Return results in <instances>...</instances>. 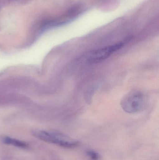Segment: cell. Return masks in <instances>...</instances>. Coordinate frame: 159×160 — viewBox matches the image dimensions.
<instances>
[{
    "instance_id": "obj_3",
    "label": "cell",
    "mask_w": 159,
    "mask_h": 160,
    "mask_svg": "<svg viewBox=\"0 0 159 160\" xmlns=\"http://www.w3.org/2000/svg\"><path fill=\"white\" fill-rule=\"evenodd\" d=\"M144 104V97L140 91L129 93L122 99L120 105L123 110L129 113H134L141 111Z\"/></svg>"
},
{
    "instance_id": "obj_2",
    "label": "cell",
    "mask_w": 159,
    "mask_h": 160,
    "mask_svg": "<svg viewBox=\"0 0 159 160\" xmlns=\"http://www.w3.org/2000/svg\"><path fill=\"white\" fill-rule=\"evenodd\" d=\"M32 134L36 138L51 143L65 148L76 147L79 142L64 134L45 131H34Z\"/></svg>"
},
{
    "instance_id": "obj_4",
    "label": "cell",
    "mask_w": 159,
    "mask_h": 160,
    "mask_svg": "<svg viewBox=\"0 0 159 160\" xmlns=\"http://www.w3.org/2000/svg\"><path fill=\"white\" fill-rule=\"evenodd\" d=\"M3 142L7 145H12L14 146L17 147L22 148H27L28 145L24 142L19 141L14 138L9 137H5L3 138Z\"/></svg>"
},
{
    "instance_id": "obj_5",
    "label": "cell",
    "mask_w": 159,
    "mask_h": 160,
    "mask_svg": "<svg viewBox=\"0 0 159 160\" xmlns=\"http://www.w3.org/2000/svg\"><path fill=\"white\" fill-rule=\"evenodd\" d=\"M87 155L91 160H99L100 156L97 152L92 150H89L87 152Z\"/></svg>"
},
{
    "instance_id": "obj_1",
    "label": "cell",
    "mask_w": 159,
    "mask_h": 160,
    "mask_svg": "<svg viewBox=\"0 0 159 160\" xmlns=\"http://www.w3.org/2000/svg\"><path fill=\"white\" fill-rule=\"evenodd\" d=\"M125 42H120L104 48L91 51L80 58L81 62L91 65L101 62L110 57L114 52L123 48Z\"/></svg>"
}]
</instances>
